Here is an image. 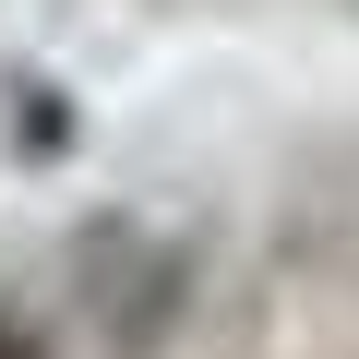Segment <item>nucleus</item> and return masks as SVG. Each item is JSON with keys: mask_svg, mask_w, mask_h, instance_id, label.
Wrapping results in <instances>:
<instances>
[{"mask_svg": "<svg viewBox=\"0 0 359 359\" xmlns=\"http://www.w3.org/2000/svg\"><path fill=\"white\" fill-rule=\"evenodd\" d=\"M0 359H36V347H25V335H13V323H0Z\"/></svg>", "mask_w": 359, "mask_h": 359, "instance_id": "1", "label": "nucleus"}]
</instances>
